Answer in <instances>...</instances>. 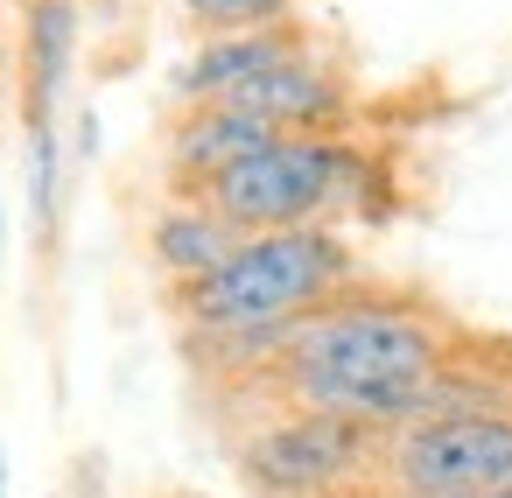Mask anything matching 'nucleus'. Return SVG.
I'll return each mask as SVG.
<instances>
[{
	"instance_id": "f257e3e1",
	"label": "nucleus",
	"mask_w": 512,
	"mask_h": 498,
	"mask_svg": "<svg viewBox=\"0 0 512 498\" xmlns=\"http://www.w3.org/2000/svg\"><path fill=\"white\" fill-rule=\"evenodd\" d=\"M442 365H449V337L428 309L386 295H337L288 330L274 379L295 407L393 435L421 421V400L442 379Z\"/></svg>"
},
{
	"instance_id": "f03ea898",
	"label": "nucleus",
	"mask_w": 512,
	"mask_h": 498,
	"mask_svg": "<svg viewBox=\"0 0 512 498\" xmlns=\"http://www.w3.org/2000/svg\"><path fill=\"white\" fill-rule=\"evenodd\" d=\"M358 274V253L337 225H302V232H260L239 239L225 267L204 281L176 288L183 330H267V323H302L309 309L337 302Z\"/></svg>"
},
{
	"instance_id": "7ed1b4c3",
	"label": "nucleus",
	"mask_w": 512,
	"mask_h": 498,
	"mask_svg": "<svg viewBox=\"0 0 512 498\" xmlns=\"http://www.w3.org/2000/svg\"><path fill=\"white\" fill-rule=\"evenodd\" d=\"M372 183V155L351 148L344 134H281L274 148L246 155L239 169H225L204 204L239 232H302V225H337V211H351Z\"/></svg>"
},
{
	"instance_id": "20e7f679",
	"label": "nucleus",
	"mask_w": 512,
	"mask_h": 498,
	"mask_svg": "<svg viewBox=\"0 0 512 498\" xmlns=\"http://www.w3.org/2000/svg\"><path fill=\"white\" fill-rule=\"evenodd\" d=\"M393 498H477L512 491V414H435L386 435Z\"/></svg>"
},
{
	"instance_id": "39448f33",
	"label": "nucleus",
	"mask_w": 512,
	"mask_h": 498,
	"mask_svg": "<svg viewBox=\"0 0 512 498\" xmlns=\"http://www.w3.org/2000/svg\"><path fill=\"white\" fill-rule=\"evenodd\" d=\"M372 449H386L379 428L295 407V414H281V421H267L239 442V470L267 498H330L344 477H358L372 463Z\"/></svg>"
},
{
	"instance_id": "423d86ee",
	"label": "nucleus",
	"mask_w": 512,
	"mask_h": 498,
	"mask_svg": "<svg viewBox=\"0 0 512 498\" xmlns=\"http://www.w3.org/2000/svg\"><path fill=\"white\" fill-rule=\"evenodd\" d=\"M274 141H281V127H267L260 113H239V106H183L169 120V148H162L169 190L176 197H204L225 169H239L246 155H260Z\"/></svg>"
},
{
	"instance_id": "0eeeda50",
	"label": "nucleus",
	"mask_w": 512,
	"mask_h": 498,
	"mask_svg": "<svg viewBox=\"0 0 512 498\" xmlns=\"http://www.w3.org/2000/svg\"><path fill=\"white\" fill-rule=\"evenodd\" d=\"M302 50H309V29H302V22L239 29V36H204V43L169 71V99H176V113H183V106H218V99H232L246 78H260V71L288 64V57H302Z\"/></svg>"
},
{
	"instance_id": "6e6552de",
	"label": "nucleus",
	"mask_w": 512,
	"mask_h": 498,
	"mask_svg": "<svg viewBox=\"0 0 512 498\" xmlns=\"http://www.w3.org/2000/svg\"><path fill=\"white\" fill-rule=\"evenodd\" d=\"M218 106L260 113V120L281 127V134H337L344 113H351V92H344L337 64H323L316 50H302V57H288V64L246 78V85H239L232 99H218Z\"/></svg>"
},
{
	"instance_id": "1a4fd4ad",
	"label": "nucleus",
	"mask_w": 512,
	"mask_h": 498,
	"mask_svg": "<svg viewBox=\"0 0 512 498\" xmlns=\"http://www.w3.org/2000/svg\"><path fill=\"white\" fill-rule=\"evenodd\" d=\"M78 36H85L78 0H29V15H22V120H29V134L64 127L57 113H64V92L78 71Z\"/></svg>"
},
{
	"instance_id": "9d476101",
	"label": "nucleus",
	"mask_w": 512,
	"mask_h": 498,
	"mask_svg": "<svg viewBox=\"0 0 512 498\" xmlns=\"http://www.w3.org/2000/svg\"><path fill=\"white\" fill-rule=\"evenodd\" d=\"M232 246H239V232H232L204 197H169V204L148 211V260H155L176 288H190V281H204L211 267H225Z\"/></svg>"
},
{
	"instance_id": "9b49d317",
	"label": "nucleus",
	"mask_w": 512,
	"mask_h": 498,
	"mask_svg": "<svg viewBox=\"0 0 512 498\" xmlns=\"http://www.w3.org/2000/svg\"><path fill=\"white\" fill-rule=\"evenodd\" d=\"M29 211H36V232L57 239V218H64V134H29Z\"/></svg>"
},
{
	"instance_id": "f8f14e48",
	"label": "nucleus",
	"mask_w": 512,
	"mask_h": 498,
	"mask_svg": "<svg viewBox=\"0 0 512 498\" xmlns=\"http://www.w3.org/2000/svg\"><path fill=\"white\" fill-rule=\"evenodd\" d=\"M204 36H239V29H281L295 22V0H176Z\"/></svg>"
},
{
	"instance_id": "ddd939ff",
	"label": "nucleus",
	"mask_w": 512,
	"mask_h": 498,
	"mask_svg": "<svg viewBox=\"0 0 512 498\" xmlns=\"http://www.w3.org/2000/svg\"><path fill=\"white\" fill-rule=\"evenodd\" d=\"M71 155H78V162H92V155H99V113H78V134H71Z\"/></svg>"
},
{
	"instance_id": "4468645a",
	"label": "nucleus",
	"mask_w": 512,
	"mask_h": 498,
	"mask_svg": "<svg viewBox=\"0 0 512 498\" xmlns=\"http://www.w3.org/2000/svg\"><path fill=\"white\" fill-rule=\"evenodd\" d=\"M0 253H8V183H0Z\"/></svg>"
},
{
	"instance_id": "2eb2a0df",
	"label": "nucleus",
	"mask_w": 512,
	"mask_h": 498,
	"mask_svg": "<svg viewBox=\"0 0 512 498\" xmlns=\"http://www.w3.org/2000/svg\"><path fill=\"white\" fill-rule=\"evenodd\" d=\"M0 484H8V456H0Z\"/></svg>"
},
{
	"instance_id": "dca6fc26",
	"label": "nucleus",
	"mask_w": 512,
	"mask_h": 498,
	"mask_svg": "<svg viewBox=\"0 0 512 498\" xmlns=\"http://www.w3.org/2000/svg\"><path fill=\"white\" fill-rule=\"evenodd\" d=\"M176 498H197V491H176Z\"/></svg>"
},
{
	"instance_id": "f3484780",
	"label": "nucleus",
	"mask_w": 512,
	"mask_h": 498,
	"mask_svg": "<svg viewBox=\"0 0 512 498\" xmlns=\"http://www.w3.org/2000/svg\"><path fill=\"white\" fill-rule=\"evenodd\" d=\"M0 498H8V484H0Z\"/></svg>"
}]
</instances>
